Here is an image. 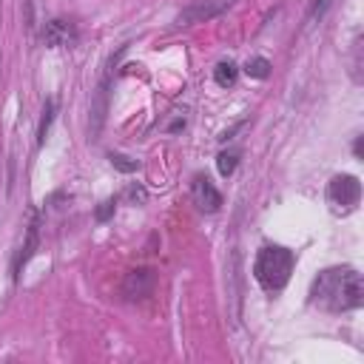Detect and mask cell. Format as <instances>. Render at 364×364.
<instances>
[{
  "instance_id": "obj_1",
  "label": "cell",
  "mask_w": 364,
  "mask_h": 364,
  "mask_svg": "<svg viewBox=\"0 0 364 364\" xmlns=\"http://www.w3.org/2000/svg\"><path fill=\"white\" fill-rule=\"evenodd\" d=\"M310 301L327 313L355 310L364 301V282L361 273L353 267H330L321 270L310 287Z\"/></svg>"
},
{
  "instance_id": "obj_2",
  "label": "cell",
  "mask_w": 364,
  "mask_h": 364,
  "mask_svg": "<svg viewBox=\"0 0 364 364\" xmlns=\"http://www.w3.org/2000/svg\"><path fill=\"white\" fill-rule=\"evenodd\" d=\"M293 253L287 247H279V245H270V247H262L259 256H256V264H253V273L259 279V284L264 290H282L287 282H290V273H293Z\"/></svg>"
},
{
  "instance_id": "obj_3",
  "label": "cell",
  "mask_w": 364,
  "mask_h": 364,
  "mask_svg": "<svg viewBox=\"0 0 364 364\" xmlns=\"http://www.w3.org/2000/svg\"><path fill=\"white\" fill-rule=\"evenodd\" d=\"M358 199H361V182L355 176L338 173V176L330 179V185H327V205H330L333 213L344 216V213L355 210Z\"/></svg>"
},
{
  "instance_id": "obj_4",
  "label": "cell",
  "mask_w": 364,
  "mask_h": 364,
  "mask_svg": "<svg viewBox=\"0 0 364 364\" xmlns=\"http://www.w3.org/2000/svg\"><path fill=\"white\" fill-rule=\"evenodd\" d=\"M193 202H196L199 210H205V213H216V210H219L222 196H219V191L213 188V182H210L208 176H196V179H193Z\"/></svg>"
},
{
  "instance_id": "obj_5",
  "label": "cell",
  "mask_w": 364,
  "mask_h": 364,
  "mask_svg": "<svg viewBox=\"0 0 364 364\" xmlns=\"http://www.w3.org/2000/svg\"><path fill=\"white\" fill-rule=\"evenodd\" d=\"M43 37H46L48 46H71V43L77 40V31H74L71 23H65V20H51V23L46 26Z\"/></svg>"
},
{
  "instance_id": "obj_6",
  "label": "cell",
  "mask_w": 364,
  "mask_h": 364,
  "mask_svg": "<svg viewBox=\"0 0 364 364\" xmlns=\"http://www.w3.org/2000/svg\"><path fill=\"white\" fill-rule=\"evenodd\" d=\"M236 65L230 63V60H225V63H219L216 65V71H213V77H216V82L222 85V88H228V85H233L236 82Z\"/></svg>"
},
{
  "instance_id": "obj_7",
  "label": "cell",
  "mask_w": 364,
  "mask_h": 364,
  "mask_svg": "<svg viewBox=\"0 0 364 364\" xmlns=\"http://www.w3.org/2000/svg\"><path fill=\"white\" fill-rule=\"evenodd\" d=\"M245 71H247L250 77H256V80H264V77L270 74V63H267L264 57H253V60H247Z\"/></svg>"
},
{
  "instance_id": "obj_8",
  "label": "cell",
  "mask_w": 364,
  "mask_h": 364,
  "mask_svg": "<svg viewBox=\"0 0 364 364\" xmlns=\"http://www.w3.org/2000/svg\"><path fill=\"white\" fill-rule=\"evenodd\" d=\"M236 159H239V156H236L233 151H230V154H228V151H225V154H219V159H216L219 173H222V176H230V173L236 171Z\"/></svg>"
},
{
  "instance_id": "obj_9",
  "label": "cell",
  "mask_w": 364,
  "mask_h": 364,
  "mask_svg": "<svg viewBox=\"0 0 364 364\" xmlns=\"http://www.w3.org/2000/svg\"><path fill=\"white\" fill-rule=\"evenodd\" d=\"M51 111H54V105L46 102V117H43V122H40V142H46V131H48V122H51Z\"/></svg>"
},
{
  "instance_id": "obj_10",
  "label": "cell",
  "mask_w": 364,
  "mask_h": 364,
  "mask_svg": "<svg viewBox=\"0 0 364 364\" xmlns=\"http://www.w3.org/2000/svg\"><path fill=\"white\" fill-rule=\"evenodd\" d=\"M111 159H114V165L122 168V171H134V168H136V162H125V156H111Z\"/></svg>"
}]
</instances>
